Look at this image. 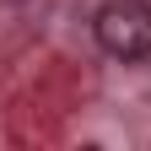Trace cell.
Masks as SVG:
<instances>
[{
	"label": "cell",
	"mask_w": 151,
	"mask_h": 151,
	"mask_svg": "<svg viewBox=\"0 0 151 151\" xmlns=\"http://www.w3.org/2000/svg\"><path fill=\"white\" fill-rule=\"evenodd\" d=\"M103 54L113 60H146L151 54V0H103L92 16Z\"/></svg>",
	"instance_id": "1"
}]
</instances>
